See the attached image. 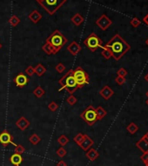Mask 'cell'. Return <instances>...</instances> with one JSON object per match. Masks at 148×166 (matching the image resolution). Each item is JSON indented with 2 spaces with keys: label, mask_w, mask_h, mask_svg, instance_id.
<instances>
[{
  "label": "cell",
  "mask_w": 148,
  "mask_h": 166,
  "mask_svg": "<svg viewBox=\"0 0 148 166\" xmlns=\"http://www.w3.org/2000/svg\"><path fill=\"white\" fill-rule=\"evenodd\" d=\"M66 154H67V151L64 149V147H60L59 150L57 151V155L59 157H64Z\"/></svg>",
  "instance_id": "cell-35"
},
{
  "label": "cell",
  "mask_w": 148,
  "mask_h": 166,
  "mask_svg": "<svg viewBox=\"0 0 148 166\" xmlns=\"http://www.w3.org/2000/svg\"><path fill=\"white\" fill-rule=\"evenodd\" d=\"M42 50L45 52L47 55H55L56 54L53 47L48 42H45V44L42 46Z\"/></svg>",
  "instance_id": "cell-20"
},
{
  "label": "cell",
  "mask_w": 148,
  "mask_h": 166,
  "mask_svg": "<svg viewBox=\"0 0 148 166\" xmlns=\"http://www.w3.org/2000/svg\"><path fill=\"white\" fill-rule=\"evenodd\" d=\"M29 141L33 145H37L40 141H41V138H40L39 136L34 133V134H32V135L30 136Z\"/></svg>",
  "instance_id": "cell-27"
},
{
  "label": "cell",
  "mask_w": 148,
  "mask_h": 166,
  "mask_svg": "<svg viewBox=\"0 0 148 166\" xmlns=\"http://www.w3.org/2000/svg\"><path fill=\"white\" fill-rule=\"evenodd\" d=\"M108 47L112 53V58L115 60H119L131 49V46L119 34L114 35L105 45Z\"/></svg>",
  "instance_id": "cell-1"
},
{
  "label": "cell",
  "mask_w": 148,
  "mask_h": 166,
  "mask_svg": "<svg viewBox=\"0 0 148 166\" xmlns=\"http://www.w3.org/2000/svg\"><path fill=\"white\" fill-rule=\"evenodd\" d=\"M80 117L90 126L94 125L98 119L96 115V109L92 105H89L88 107L80 114Z\"/></svg>",
  "instance_id": "cell-7"
},
{
  "label": "cell",
  "mask_w": 148,
  "mask_h": 166,
  "mask_svg": "<svg viewBox=\"0 0 148 166\" xmlns=\"http://www.w3.org/2000/svg\"><path fill=\"white\" fill-rule=\"evenodd\" d=\"M2 46H3V45H2V44L0 43V50H1V48H2Z\"/></svg>",
  "instance_id": "cell-45"
},
{
  "label": "cell",
  "mask_w": 148,
  "mask_h": 166,
  "mask_svg": "<svg viewBox=\"0 0 148 166\" xmlns=\"http://www.w3.org/2000/svg\"><path fill=\"white\" fill-rule=\"evenodd\" d=\"M28 18H29L30 20L31 21L33 24H38L39 21L42 18V15H41V13H40L39 10H33L29 14Z\"/></svg>",
  "instance_id": "cell-15"
},
{
  "label": "cell",
  "mask_w": 148,
  "mask_h": 166,
  "mask_svg": "<svg viewBox=\"0 0 148 166\" xmlns=\"http://www.w3.org/2000/svg\"><path fill=\"white\" fill-rule=\"evenodd\" d=\"M16 125L18 126V128L20 129L21 131H25L30 126V122L25 117H21L19 120H17Z\"/></svg>",
  "instance_id": "cell-14"
},
{
  "label": "cell",
  "mask_w": 148,
  "mask_h": 166,
  "mask_svg": "<svg viewBox=\"0 0 148 166\" xmlns=\"http://www.w3.org/2000/svg\"><path fill=\"white\" fill-rule=\"evenodd\" d=\"M25 73L28 75V76H32L34 73H35V70H34V68L31 66V65H30L29 67H27L26 69H25Z\"/></svg>",
  "instance_id": "cell-38"
},
{
  "label": "cell",
  "mask_w": 148,
  "mask_h": 166,
  "mask_svg": "<svg viewBox=\"0 0 148 166\" xmlns=\"http://www.w3.org/2000/svg\"><path fill=\"white\" fill-rule=\"evenodd\" d=\"M71 22L76 25V26H79L81 25V24L84 22V18L79 14V13H76L75 15H73L71 18Z\"/></svg>",
  "instance_id": "cell-19"
},
{
  "label": "cell",
  "mask_w": 148,
  "mask_h": 166,
  "mask_svg": "<svg viewBox=\"0 0 148 166\" xmlns=\"http://www.w3.org/2000/svg\"><path fill=\"white\" fill-rule=\"evenodd\" d=\"M59 83L61 85L59 91H61L62 90H65L70 95H72L79 89L76 81L72 76V70H70L69 72L65 73L59 80Z\"/></svg>",
  "instance_id": "cell-2"
},
{
  "label": "cell",
  "mask_w": 148,
  "mask_h": 166,
  "mask_svg": "<svg viewBox=\"0 0 148 166\" xmlns=\"http://www.w3.org/2000/svg\"><path fill=\"white\" fill-rule=\"evenodd\" d=\"M46 42L53 47L56 54L61 50V48L67 43V38L60 32L59 30H55L49 37L47 38Z\"/></svg>",
  "instance_id": "cell-3"
},
{
  "label": "cell",
  "mask_w": 148,
  "mask_h": 166,
  "mask_svg": "<svg viewBox=\"0 0 148 166\" xmlns=\"http://www.w3.org/2000/svg\"><path fill=\"white\" fill-rule=\"evenodd\" d=\"M143 138H144V139H145L146 141H147V142H148V132L147 133V134H146V135L144 136H143Z\"/></svg>",
  "instance_id": "cell-42"
},
{
  "label": "cell",
  "mask_w": 148,
  "mask_h": 166,
  "mask_svg": "<svg viewBox=\"0 0 148 166\" xmlns=\"http://www.w3.org/2000/svg\"><path fill=\"white\" fill-rule=\"evenodd\" d=\"M25 152V148L21 145H17V146L15 147V153L22 155Z\"/></svg>",
  "instance_id": "cell-31"
},
{
  "label": "cell",
  "mask_w": 148,
  "mask_h": 166,
  "mask_svg": "<svg viewBox=\"0 0 148 166\" xmlns=\"http://www.w3.org/2000/svg\"><path fill=\"white\" fill-rule=\"evenodd\" d=\"M8 22H9V24H10L12 27H16V26H17V25L20 23V19L18 16H16V15H12V16L10 18V19H9Z\"/></svg>",
  "instance_id": "cell-26"
},
{
  "label": "cell",
  "mask_w": 148,
  "mask_h": 166,
  "mask_svg": "<svg viewBox=\"0 0 148 166\" xmlns=\"http://www.w3.org/2000/svg\"><path fill=\"white\" fill-rule=\"evenodd\" d=\"M145 79H146V81H147V82L148 83V73L147 74V75H146V76H145Z\"/></svg>",
  "instance_id": "cell-43"
},
{
  "label": "cell",
  "mask_w": 148,
  "mask_h": 166,
  "mask_svg": "<svg viewBox=\"0 0 148 166\" xmlns=\"http://www.w3.org/2000/svg\"><path fill=\"white\" fill-rule=\"evenodd\" d=\"M40 5L49 13L50 15H54L60 7L67 2V0H36Z\"/></svg>",
  "instance_id": "cell-4"
},
{
  "label": "cell",
  "mask_w": 148,
  "mask_h": 166,
  "mask_svg": "<svg viewBox=\"0 0 148 166\" xmlns=\"http://www.w3.org/2000/svg\"><path fill=\"white\" fill-rule=\"evenodd\" d=\"M66 102H67L70 105H74V104L78 102V99H77V97H74L73 95H70L69 97H67V99H66Z\"/></svg>",
  "instance_id": "cell-29"
},
{
  "label": "cell",
  "mask_w": 148,
  "mask_h": 166,
  "mask_svg": "<svg viewBox=\"0 0 148 166\" xmlns=\"http://www.w3.org/2000/svg\"><path fill=\"white\" fill-rule=\"evenodd\" d=\"M45 93V90L41 87V86H38L34 91H33V94H34V96H36V97H38V98H41L44 95Z\"/></svg>",
  "instance_id": "cell-25"
},
{
  "label": "cell",
  "mask_w": 148,
  "mask_h": 166,
  "mask_svg": "<svg viewBox=\"0 0 148 166\" xmlns=\"http://www.w3.org/2000/svg\"><path fill=\"white\" fill-rule=\"evenodd\" d=\"M83 43L91 52H96L99 48L102 47V44H103V41L94 32L91 33Z\"/></svg>",
  "instance_id": "cell-6"
},
{
  "label": "cell",
  "mask_w": 148,
  "mask_h": 166,
  "mask_svg": "<svg viewBox=\"0 0 148 166\" xmlns=\"http://www.w3.org/2000/svg\"><path fill=\"white\" fill-rule=\"evenodd\" d=\"M146 44H147V45H148V38H147V40H146Z\"/></svg>",
  "instance_id": "cell-44"
},
{
  "label": "cell",
  "mask_w": 148,
  "mask_h": 166,
  "mask_svg": "<svg viewBox=\"0 0 148 166\" xmlns=\"http://www.w3.org/2000/svg\"><path fill=\"white\" fill-rule=\"evenodd\" d=\"M72 76L76 81L79 89L82 88L86 84H88L90 82L89 75L81 66H78L75 70H72Z\"/></svg>",
  "instance_id": "cell-5"
},
{
  "label": "cell",
  "mask_w": 148,
  "mask_h": 166,
  "mask_svg": "<svg viewBox=\"0 0 148 166\" xmlns=\"http://www.w3.org/2000/svg\"><path fill=\"white\" fill-rule=\"evenodd\" d=\"M48 109H49L51 111H56L58 109H59V104H57L56 102H54V101H52V102H51L49 104H48Z\"/></svg>",
  "instance_id": "cell-30"
},
{
  "label": "cell",
  "mask_w": 148,
  "mask_h": 166,
  "mask_svg": "<svg viewBox=\"0 0 148 166\" xmlns=\"http://www.w3.org/2000/svg\"><path fill=\"white\" fill-rule=\"evenodd\" d=\"M103 49V51L101 52V55L106 58V59H110L111 58H112V53L111 52V50L106 46H102L101 47Z\"/></svg>",
  "instance_id": "cell-24"
},
{
  "label": "cell",
  "mask_w": 148,
  "mask_h": 166,
  "mask_svg": "<svg viewBox=\"0 0 148 166\" xmlns=\"http://www.w3.org/2000/svg\"><path fill=\"white\" fill-rule=\"evenodd\" d=\"M86 157L88 158L90 161H95L99 156V153L98 152L97 150L93 149V148H90L88 151H86Z\"/></svg>",
  "instance_id": "cell-17"
},
{
  "label": "cell",
  "mask_w": 148,
  "mask_h": 166,
  "mask_svg": "<svg viewBox=\"0 0 148 166\" xmlns=\"http://www.w3.org/2000/svg\"><path fill=\"white\" fill-rule=\"evenodd\" d=\"M131 24L134 27V28H137L138 27L140 24H141V21L138 19V18H132V20H131Z\"/></svg>",
  "instance_id": "cell-32"
},
{
  "label": "cell",
  "mask_w": 148,
  "mask_h": 166,
  "mask_svg": "<svg viewBox=\"0 0 148 166\" xmlns=\"http://www.w3.org/2000/svg\"><path fill=\"white\" fill-rule=\"evenodd\" d=\"M93 144H94V141L87 134H85L84 135V139L80 143L79 146L81 147V149L84 151H87L90 148H91V146L93 145Z\"/></svg>",
  "instance_id": "cell-11"
},
{
  "label": "cell",
  "mask_w": 148,
  "mask_h": 166,
  "mask_svg": "<svg viewBox=\"0 0 148 166\" xmlns=\"http://www.w3.org/2000/svg\"><path fill=\"white\" fill-rule=\"evenodd\" d=\"M106 114H107V112H106V111L103 107L99 106L98 108H96V115H97V119L98 120L103 119L106 116Z\"/></svg>",
  "instance_id": "cell-21"
},
{
  "label": "cell",
  "mask_w": 148,
  "mask_h": 166,
  "mask_svg": "<svg viewBox=\"0 0 148 166\" xmlns=\"http://www.w3.org/2000/svg\"><path fill=\"white\" fill-rule=\"evenodd\" d=\"M117 75L119 76V77H125L127 75V71H126L125 68H120V69H118V72H117Z\"/></svg>",
  "instance_id": "cell-36"
},
{
  "label": "cell",
  "mask_w": 148,
  "mask_h": 166,
  "mask_svg": "<svg viewBox=\"0 0 148 166\" xmlns=\"http://www.w3.org/2000/svg\"><path fill=\"white\" fill-rule=\"evenodd\" d=\"M99 94H100V96H101L105 100H109V99L113 96L114 91H112V89L111 87H109L108 85H106V86H104V87L100 90Z\"/></svg>",
  "instance_id": "cell-12"
},
{
  "label": "cell",
  "mask_w": 148,
  "mask_h": 166,
  "mask_svg": "<svg viewBox=\"0 0 148 166\" xmlns=\"http://www.w3.org/2000/svg\"><path fill=\"white\" fill-rule=\"evenodd\" d=\"M84 139V135L82 134V133H79L77 136H74V138H73V140H74V142L77 144V145H80V143L82 142V140Z\"/></svg>",
  "instance_id": "cell-33"
},
{
  "label": "cell",
  "mask_w": 148,
  "mask_h": 166,
  "mask_svg": "<svg viewBox=\"0 0 148 166\" xmlns=\"http://www.w3.org/2000/svg\"><path fill=\"white\" fill-rule=\"evenodd\" d=\"M140 159L142 160V162L146 165L148 163V152L143 153V155L140 156Z\"/></svg>",
  "instance_id": "cell-39"
},
{
  "label": "cell",
  "mask_w": 148,
  "mask_h": 166,
  "mask_svg": "<svg viewBox=\"0 0 148 166\" xmlns=\"http://www.w3.org/2000/svg\"><path fill=\"white\" fill-rule=\"evenodd\" d=\"M126 130H127V131H128L130 134H135L137 131H138V126L135 123H133V122H132V123H130L128 125H127V127H126Z\"/></svg>",
  "instance_id": "cell-23"
},
{
  "label": "cell",
  "mask_w": 148,
  "mask_h": 166,
  "mask_svg": "<svg viewBox=\"0 0 148 166\" xmlns=\"http://www.w3.org/2000/svg\"><path fill=\"white\" fill-rule=\"evenodd\" d=\"M55 69H56V71L59 73H63L65 71V66L62 63H59L56 65Z\"/></svg>",
  "instance_id": "cell-34"
},
{
  "label": "cell",
  "mask_w": 148,
  "mask_h": 166,
  "mask_svg": "<svg viewBox=\"0 0 148 166\" xmlns=\"http://www.w3.org/2000/svg\"><path fill=\"white\" fill-rule=\"evenodd\" d=\"M24 158L22 155L18 154V153H14L10 156V162L14 166H20V164L23 162Z\"/></svg>",
  "instance_id": "cell-16"
},
{
  "label": "cell",
  "mask_w": 148,
  "mask_h": 166,
  "mask_svg": "<svg viewBox=\"0 0 148 166\" xmlns=\"http://www.w3.org/2000/svg\"><path fill=\"white\" fill-rule=\"evenodd\" d=\"M35 70V73L39 76V77H42L45 73L46 72V68L42 64V63H38V65L34 68Z\"/></svg>",
  "instance_id": "cell-22"
},
{
  "label": "cell",
  "mask_w": 148,
  "mask_h": 166,
  "mask_svg": "<svg viewBox=\"0 0 148 166\" xmlns=\"http://www.w3.org/2000/svg\"><path fill=\"white\" fill-rule=\"evenodd\" d=\"M143 21H144V23H145L147 25H148V14L145 17V18H143Z\"/></svg>",
  "instance_id": "cell-41"
},
{
  "label": "cell",
  "mask_w": 148,
  "mask_h": 166,
  "mask_svg": "<svg viewBox=\"0 0 148 166\" xmlns=\"http://www.w3.org/2000/svg\"><path fill=\"white\" fill-rule=\"evenodd\" d=\"M112 21L111 20L106 14H102L99 19L96 20V24L102 31L107 30L109 27L112 25Z\"/></svg>",
  "instance_id": "cell-9"
},
{
  "label": "cell",
  "mask_w": 148,
  "mask_h": 166,
  "mask_svg": "<svg viewBox=\"0 0 148 166\" xmlns=\"http://www.w3.org/2000/svg\"><path fill=\"white\" fill-rule=\"evenodd\" d=\"M115 82H116V83H118V85H122V84L126 83V78L123 77L118 76V77H115Z\"/></svg>",
  "instance_id": "cell-37"
},
{
  "label": "cell",
  "mask_w": 148,
  "mask_h": 166,
  "mask_svg": "<svg viewBox=\"0 0 148 166\" xmlns=\"http://www.w3.org/2000/svg\"><path fill=\"white\" fill-rule=\"evenodd\" d=\"M58 143L61 146H65L69 143V138L65 135H61L58 138Z\"/></svg>",
  "instance_id": "cell-28"
},
{
  "label": "cell",
  "mask_w": 148,
  "mask_h": 166,
  "mask_svg": "<svg viewBox=\"0 0 148 166\" xmlns=\"http://www.w3.org/2000/svg\"><path fill=\"white\" fill-rule=\"evenodd\" d=\"M136 146L138 147V149H139L143 153L148 152V142L147 141H146L143 137H142L138 142H137Z\"/></svg>",
  "instance_id": "cell-18"
},
{
  "label": "cell",
  "mask_w": 148,
  "mask_h": 166,
  "mask_svg": "<svg viewBox=\"0 0 148 166\" xmlns=\"http://www.w3.org/2000/svg\"><path fill=\"white\" fill-rule=\"evenodd\" d=\"M67 51L72 55V56H77L79 52H81V46L79 43L76 41H72L69 45L67 46Z\"/></svg>",
  "instance_id": "cell-13"
},
{
  "label": "cell",
  "mask_w": 148,
  "mask_h": 166,
  "mask_svg": "<svg viewBox=\"0 0 148 166\" xmlns=\"http://www.w3.org/2000/svg\"><path fill=\"white\" fill-rule=\"evenodd\" d=\"M0 144L3 145V147H7L9 145L17 146V145L13 142V136L6 130L3 131L0 133Z\"/></svg>",
  "instance_id": "cell-8"
},
{
  "label": "cell",
  "mask_w": 148,
  "mask_h": 166,
  "mask_svg": "<svg viewBox=\"0 0 148 166\" xmlns=\"http://www.w3.org/2000/svg\"><path fill=\"white\" fill-rule=\"evenodd\" d=\"M147 97H148V91H147Z\"/></svg>",
  "instance_id": "cell-46"
},
{
  "label": "cell",
  "mask_w": 148,
  "mask_h": 166,
  "mask_svg": "<svg viewBox=\"0 0 148 166\" xmlns=\"http://www.w3.org/2000/svg\"><path fill=\"white\" fill-rule=\"evenodd\" d=\"M57 166H67V165H66V163L65 161L61 160V161H59V163L57 164Z\"/></svg>",
  "instance_id": "cell-40"
},
{
  "label": "cell",
  "mask_w": 148,
  "mask_h": 166,
  "mask_svg": "<svg viewBox=\"0 0 148 166\" xmlns=\"http://www.w3.org/2000/svg\"><path fill=\"white\" fill-rule=\"evenodd\" d=\"M147 105H148V99H147Z\"/></svg>",
  "instance_id": "cell-47"
},
{
  "label": "cell",
  "mask_w": 148,
  "mask_h": 166,
  "mask_svg": "<svg viewBox=\"0 0 148 166\" xmlns=\"http://www.w3.org/2000/svg\"><path fill=\"white\" fill-rule=\"evenodd\" d=\"M13 82L15 83V84L19 87V88H23L25 87L28 82H29V78L27 77V76H25L24 73H19L14 78H13Z\"/></svg>",
  "instance_id": "cell-10"
},
{
  "label": "cell",
  "mask_w": 148,
  "mask_h": 166,
  "mask_svg": "<svg viewBox=\"0 0 148 166\" xmlns=\"http://www.w3.org/2000/svg\"><path fill=\"white\" fill-rule=\"evenodd\" d=\"M146 166H148V163L147 164H146Z\"/></svg>",
  "instance_id": "cell-48"
}]
</instances>
